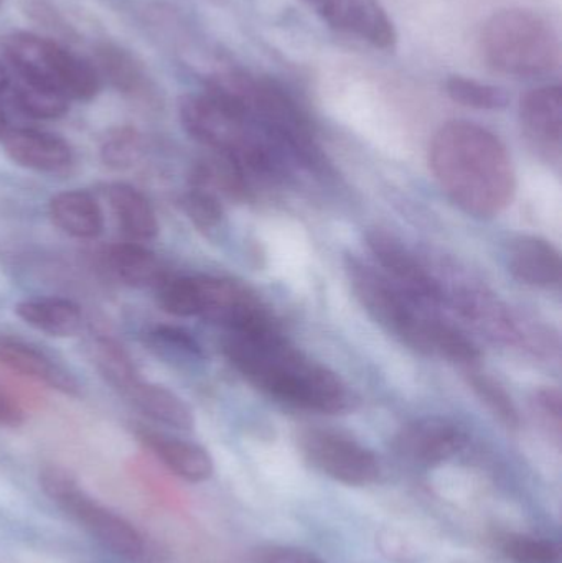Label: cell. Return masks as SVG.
<instances>
[{
	"instance_id": "obj_1",
	"label": "cell",
	"mask_w": 562,
	"mask_h": 563,
	"mask_svg": "<svg viewBox=\"0 0 562 563\" xmlns=\"http://www.w3.org/2000/svg\"><path fill=\"white\" fill-rule=\"evenodd\" d=\"M429 167L445 197L469 217L504 213L517 194V174L504 142L482 125L452 121L429 147Z\"/></svg>"
},
{
	"instance_id": "obj_2",
	"label": "cell",
	"mask_w": 562,
	"mask_h": 563,
	"mask_svg": "<svg viewBox=\"0 0 562 563\" xmlns=\"http://www.w3.org/2000/svg\"><path fill=\"white\" fill-rule=\"evenodd\" d=\"M224 354L254 387L280 402L320 413L345 412L352 406L342 377L296 350L276 324L228 333Z\"/></svg>"
},
{
	"instance_id": "obj_3",
	"label": "cell",
	"mask_w": 562,
	"mask_h": 563,
	"mask_svg": "<svg viewBox=\"0 0 562 563\" xmlns=\"http://www.w3.org/2000/svg\"><path fill=\"white\" fill-rule=\"evenodd\" d=\"M207 91L241 109L283 147L290 161L310 170H326V155L317 144L309 119L283 88L247 73L227 71L214 75Z\"/></svg>"
},
{
	"instance_id": "obj_4",
	"label": "cell",
	"mask_w": 562,
	"mask_h": 563,
	"mask_svg": "<svg viewBox=\"0 0 562 563\" xmlns=\"http://www.w3.org/2000/svg\"><path fill=\"white\" fill-rule=\"evenodd\" d=\"M40 488L76 525L112 554L135 563H164V549L135 528L124 516L92 498L78 479L62 466L40 472Z\"/></svg>"
},
{
	"instance_id": "obj_5",
	"label": "cell",
	"mask_w": 562,
	"mask_h": 563,
	"mask_svg": "<svg viewBox=\"0 0 562 563\" xmlns=\"http://www.w3.org/2000/svg\"><path fill=\"white\" fill-rule=\"evenodd\" d=\"M482 52L492 68L518 78L551 75L561 65L557 30L531 10L495 13L482 33Z\"/></svg>"
},
{
	"instance_id": "obj_6",
	"label": "cell",
	"mask_w": 562,
	"mask_h": 563,
	"mask_svg": "<svg viewBox=\"0 0 562 563\" xmlns=\"http://www.w3.org/2000/svg\"><path fill=\"white\" fill-rule=\"evenodd\" d=\"M2 53L22 81L53 89L76 101H91L101 91V76L95 65L52 40L15 32L3 38Z\"/></svg>"
},
{
	"instance_id": "obj_7",
	"label": "cell",
	"mask_w": 562,
	"mask_h": 563,
	"mask_svg": "<svg viewBox=\"0 0 562 563\" xmlns=\"http://www.w3.org/2000/svg\"><path fill=\"white\" fill-rule=\"evenodd\" d=\"M345 273L356 300L376 323L412 350L429 354L428 333L432 318L418 310L415 298L385 273L359 257L346 256Z\"/></svg>"
},
{
	"instance_id": "obj_8",
	"label": "cell",
	"mask_w": 562,
	"mask_h": 563,
	"mask_svg": "<svg viewBox=\"0 0 562 563\" xmlns=\"http://www.w3.org/2000/svg\"><path fill=\"white\" fill-rule=\"evenodd\" d=\"M300 450L317 472L342 485L362 488L378 482L382 475L378 456L340 432L307 430L300 435Z\"/></svg>"
},
{
	"instance_id": "obj_9",
	"label": "cell",
	"mask_w": 562,
	"mask_h": 563,
	"mask_svg": "<svg viewBox=\"0 0 562 563\" xmlns=\"http://www.w3.org/2000/svg\"><path fill=\"white\" fill-rule=\"evenodd\" d=\"M200 317L227 328L228 333L261 330L274 321L261 298L234 280L198 277Z\"/></svg>"
},
{
	"instance_id": "obj_10",
	"label": "cell",
	"mask_w": 562,
	"mask_h": 563,
	"mask_svg": "<svg viewBox=\"0 0 562 563\" xmlns=\"http://www.w3.org/2000/svg\"><path fill=\"white\" fill-rule=\"evenodd\" d=\"M366 246L383 273L403 288L416 301H436L442 298L439 282L419 263L418 257L388 231L373 230L366 233Z\"/></svg>"
},
{
	"instance_id": "obj_11",
	"label": "cell",
	"mask_w": 562,
	"mask_h": 563,
	"mask_svg": "<svg viewBox=\"0 0 562 563\" xmlns=\"http://www.w3.org/2000/svg\"><path fill=\"white\" fill-rule=\"evenodd\" d=\"M467 445V433L444 417H425L403 427L396 449L406 459L425 466L441 465Z\"/></svg>"
},
{
	"instance_id": "obj_12",
	"label": "cell",
	"mask_w": 562,
	"mask_h": 563,
	"mask_svg": "<svg viewBox=\"0 0 562 563\" xmlns=\"http://www.w3.org/2000/svg\"><path fill=\"white\" fill-rule=\"evenodd\" d=\"M317 12L332 29L359 36L375 48L393 49L398 42L393 20L376 0H326Z\"/></svg>"
},
{
	"instance_id": "obj_13",
	"label": "cell",
	"mask_w": 562,
	"mask_h": 563,
	"mask_svg": "<svg viewBox=\"0 0 562 563\" xmlns=\"http://www.w3.org/2000/svg\"><path fill=\"white\" fill-rule=\"evenodd\" d=\"M135 437L148 455L170 475L188 483L208 482L213 476V459L203 446L145 427L135 429Z\"/></svg>"
},
{
	"instance_id": "obj_14",
	"label": "cell",
	"mask_w": 562,
	"mask_h": 563,
	"mask_svg": "<svg viewBox=\"0 0 562 563\" xmlns=\"http://www.w3.org/2000/svg\"><path fill=\"white\" fill-rule=\"evenodd\" d=\"M0 364L16 376L45 384L65 396H81V384L68 369L25 341L0 338Z\"/></svg>"
},
{
	"instance_id": "obj_15",
	"label": "cell",
	"mask_w": 562,
	"mask_h": 563,
	"mask_svg": "<svg viewBox=\"0 0 562 563\" xmlns=\"http://www.w3.org/2000/svg\"><path fill=\"white\" fill-rule=\"evenodd\" d=\"M2 144L7 157L29 170L55 174L65 170L73 162V151L68 142L48 132L15 129L7 132Z\"/></svg>"
},
{
	"instance_id": "obj_16",
	"label": "cell",
	"mask_w": 562,
	"mask_h": 563,
	"mask_svg": "<svg viewBox=\"0 0 562 563\" xmlns=\"http://www.w3.org/2000/svg\"><path fill=\"white\" fill-rule=\"evenodd\" d=\"M520 122L527 137L541 151L560 155L562 141V89H531L520 101Z\"/></svg>"
},
{
	"instance_id": "obj_17",
	"label": "cell",
	"mask_w": 562,
	"mask_h": 563,
	"mask_svg": "<svg viewBox=\"0 0 562 563\" xmlns=\"http://www.w3.org/2000/svg\"><path fill=\"white\" fill-rule=\"evenodd\" d=\"M508 271L515 279L531 287H560V251L550 241L541 238H518L508 250Z\"/></svg>"
},
{
	"instance_id": "obj_18",
	"label": "cell",
	"mask_w": 562,
	"mask_h": 563,
	"mask_svg": "<svg viewBox=\"0 0 562 563\" xmlns=\"http://www.w3.org/2000/svg\"><path fill=\"white\" fill-rule=\"evenodd\" d=\"M53 223L69 236L95 240L102 233L104 218L96 198L85 190H66L55 195L48 205Z\"/></svg>"
},
{
	"instance_id": "obj_19",
	"label": "cell",
	"mask_w": 562,
	"mask_h": 563,
	"mask_svg": "<svg viewBox=\"0 0 562 563\" xmlns=\"http://www.w3.org/2000/svg\"><path fill=\"white\" fill-rule=\"evenodd\" d=\"M125 399L148 419L170 429L190 432L195 427L194 410L187 402L170 389L157 384L137 380L128 393Z\"/></svg>"
},
{
	"instance_id": "obj_20",
	"label": "cell",
	"mask_w": 562,
	"mask_h": 563,
	"mask_svg": "<svg viewBox=\"0 0 562 563\" xmlns=\"http://www.w3.org/2000/svg\"><path fill=\"white\" fill-rule=\"evenodd\" d=\"M15 313L23 323L48 336H75L82 327L81 308L66 298H30L15 305Z\"/></svg>"
},
{
	"instance_id": "obj_21",
	"label": "cell",
	"mask_w": 562,
	"mask_h": 563,
	"mask_svg": "<svg viewBox=\"0 0 562 563\" xmlns=\"http://www.w3.org/2000/svg\"><path fill=\"white\" fill-rule=\"evenodd\" d=\"M106 195L119 227L128 236L139 241H151L157 236V217L141 191L128 184H112Z\"/></svg>"
},
{
	"instance_id": "obj_22",
	"label": "cell",
	"mask_w": 562,
	"mask_h": 563,
	"mask_svg": "<svg viewBox=\"0 0 562 563\" xmlns=\"http://www.w3.org/2000/svg\"><path fill=\"white\" fill-rule=\"evenodd\" d=\"M101 79H108L112 88L135 99H151V82L134 56L114 45H102L96 52V65Z\"/></svg>"
},
{
	"instance_id": "obj_23",
	"label": "cell",
	"mask_w": 562,
	"mask_h": 563,
	"mask_svg": "<svg viewBox=\"0 0 562 563\" xmlns=\"http://www.w3.org/2000/svg\"><path fill=\"white\" fill-rule=\"evenodd\" d=\"M111 273L131 287H152L164 280L162 261L141 244H115L106 253Z\"/></svg>"
},
{
	"instance_id": "obj_24",
	"label": "cell",
	"mask_w": 562,
	"mask_h": 563,
	"mask_svg": "<svg viewBox=\"0 0 562 563\" xmlns=\"http://www.w3.org/2000/svg\"><path fill=\"white\" fill-rule=\"evenodd\" d=\"M125 472L145 496L168 511L181 512L187 508L181 489L175 485L170 473L158 465L151 455H135L125 463Z\"/></svg>"
},
{
	"instance_id": "obj_25",
	"label": "cell",
	"mask_w": 562,
	"mask_h": 563,
	"mask_svg": "<svg viewBox=\"0 0 562 563\" xmlns=\"http://www.w3.org/2000/svg\"><path fill=\"white\" fill-rule=\"evenodd\" d=\"M145 346L168 363H200L205 360L203 347L197 338L180 327L162 324L145 334Z\"/></svg>"
},
{
	"instance_id": "obj_26",
	"label": "cell",
	"mask_w": 562,
	"mask_h": 563,
	"mask_svg": "<svg viewBox=\"0 0 562 563\" xmlns=\"http://www.w3.org/2000/svg\"><path fill=\"white\" fill-rule=\"evenodd\" d=\"M92 353H95V363L101 376L104 377L115 390H119L122 396H124L137 380H141L134 361L129 356L124 346L119 344L118 341L112 340V338H98L95 346H92Z\"/></svg>"
},
{
	"instance_id": "obj_27",
	"label": "cell",
	"mask_w": 562,
	"mask_h": 563,
	"mask_svg": "<svg viewBox=\"0 0 562 563\" xmlns=\"http://www.w3.org/2000/svg\"><path fill=\"white\" fill-rule=\"evenodd\" d=\"M428 351L461 366H474L482 357L481 350L471 338L439 320H431L429 324Z\"/></svg>"
},
{
	"instance_id": "obj_28",
	"label": "cell",
	"mask_w": 562,
	"mask_h": 563,
	"mask_svg": "<svg viewBox=\"0 0 562 563\" xmlns=\"http://www.w3.org/2000/svg\"><path fill=\"white\" fill-rule=\"evenodd\" d=\"M445 91L452 101L478 111H500L510 102L504 89L464 76H451L445 81Z\"/></svg>"
},
{
	"instance_id": "obj_29",
	"label": "cell",
	"mask_w": 562,
	"mask_h": 563,
	"mask_svg": "<svg viewBox=\"0 0 562 563\" xmlns=\"http://www.w3.org/2000/svg\"><path fill=\"white\" fill-rule=\"evenodd\" d=\"M16 106L23 114L33 119H59L68 112L69 99L53 89L22 81L13 92Z\"/></svg>"
},
{
	"instance_id": "obj_30",
	"label": "cell",
	"mask_w": 562,
	"mask_h": 563,
	"mask_svg": "<svg viewBox=\"0 0 562 563\" xmlns=\"http://www.w3.org/2000/svg\"><path fill=\"white\" fill-rule=\"evenodd\" d=\"M157 287V301L162 310L175 317H200L198 277L164 279Z\"/></svg>"
},
{
	"instance_id": "obj_31",
	"label": "cell",
	"mask_w": 562,
	"mask_h": 563,
	"mask_svg": "<svg viewBox=\"0 0 562 563\" xmlns=\"http://www.w3.org/2000/svg\"><path fill=\"white\" fill-rule=\"evenodd\" d=\"M142 154H144V141L142 135L132 128L114 129L102 142V162L115 170L134 167L141 161Z\"/></svg>"
},
{
	"instance_id": "obj_32",
	"label": "cell",
	"mask_w": 562,
	"mask_h": 563,
	"mask_svg": "<svg viewBox=\"0 0 562 563\" xmlns=\"http://www.w3.org/2000/svg\"><path fill=\"white\" fill-rule=\"evenodd\" d=\"M471 386L478 399L487 406V409L500 420L504 426L517 429L520 426L517 406L510 394L492 377L485 374H472Z\"/></svg>"
},
{
	"instance_id": "obj_33",
	"label": "cell",
	"mask_w": 562,
	"mask_h": 563,
	"mask_svg": "<svg viewBox=\"0 0 562 563\" xmlns=\"http://www.w3.org/2000/svg\"><path fill=\"white\" fill-rule=\"evenodd\" d=\"M181 208L198 230L214 231L223 223L221 198L203 188L191 187L181 198Z\"/></svg>"
},
{
	"instance_id": "obj_34",
	"label": "cell",
	"mask_w": 562,
	"mask_h": 563,
	"mask_svg": "<svg viewBox=\"0 0 562 563\" xmlns=\"http://www.w3.org/2000/svg\"><path fill=\"white\" fill-rule=\"evenodd\" d=\"M504 552L514 563H558L561 558L557 542L533 536H511L505 541Z\"/></svg>"
},
{
	"instance_id": "obj_35",
	"label": "cell",
	"mask_w": 562,
	"mask_h": 563,
	"mask_svg": "<svg viewBox=\"0 0 562 563\" xmlns=\"http://www.w3.org/2000/svg\"><path fill=\"white\" fill-rule=\"evenodd\" d=\"M25 393L20 377H13L10 371H0V427L16 429L25 422V409L22 397Z\"/></svg>"
},
{
	"instance_id": "obj_36",
	"label": "cell",
	"mask_w": 562,
	"mask_h": 563,
	"mask_svg": "<svg viewBox=\"0 0 562 563\" xmlns=\"http://www.w3.org/2000/svg\"><path fill=\"white\" fill-rule=\"evenodd\" d=\"M241 563H329L313 552L293 545L266 544L251 549Z\"/></svg>"
},
{
	"instance_id": "obj_37",
	"label": "cell",
	"mask_w": 562,
	"mask_h": 563,
	"mask_svg": "<svg viewBox=\"0 0 562 563\" xmlns=\"http://www.w3.org/2000/svg\"><path fill=\"white\" fill-rule=\"evenodd\" d=\"M535 404L543 416L550 419L557 426V429H561V416H562V397L561 393L554 387H544V389L537 390L535 393Z\"/></svg>"
},
{
	"instance_id": "obj_38",
	"label": "cell",
	"mask_w": 562,
	"mask_h": 563,
	"mask_svg": "<svg viewBox=\"0 0 562 563\" xmlns=\"http://www.w3.org/2000/svg\"><path fill=\"white\" fill-rule=\"evenodd\" d=\"M7 132H9V122H7L5 114L0 109V141L5 137Z\"/></svg>"
},
{
	"instance_id": "obj_39",
	"label": "cell",
	"mask_w": 562,
	"mask_h": 563,
	"mask_svg": "<svg viewBox=\"0 0 562 563\" xmlns=\"http://www.w3.org/2000/svg\"><path fill=\"white\" fill-rule=\"evenodd\" d=\"M9 73H7V69L3 68L2 65H0V91H3V89H5L7 86H9Z\"/></svg>"
},
{
	"instance_id": "obj_40",
	"label": "cell",
	"mask_w": 562,
	"mask_h": 563,
	"mask_svg": "<svg viewBox=\"0 0 562 563\" xmlns=\"http://www.w3.org/2000/svg\"><path fill=\"white\" fill-rule=\"evenodd\" d=\"M2 2H3V0H0V3H2Z\"/></svg>"
}]
</instances>
